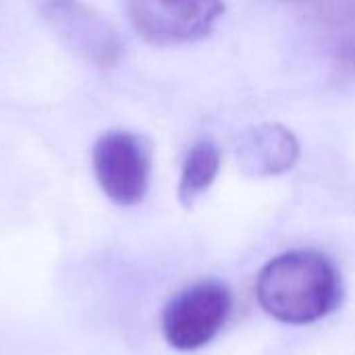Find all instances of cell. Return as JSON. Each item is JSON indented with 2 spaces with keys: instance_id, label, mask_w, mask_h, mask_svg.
<instances>
[{
  "instance_id": "obj_7",
  "label": "cell",
  "mask_w": 355,
  "mask_h": 355,
  "mask_svg": "<svg viewBox=\"0 0 355 355\" xmlns=\"http://www.w3.org/2000/svg\"><path fill=\"white\" fill-rule=\"evenodd\" d=\"M220 171V152L210 139H202L187 152L179 177V202L191 208L214 183Z\"/></svg>"
},
{
  "instance_id": "obj_4",
  "label": "cell",
  "mask_w": 355,
  "mask_h": 355,
  "mask_svg": "<svg viewBox=\"0 0 355 355\" xmlns=\"http://www.w3.org/2000/svg\"><path fill=\"white\" fill-rule=\"evenodd\" d=\"M92 164L98 185L116 206H135L146 198L152 173L148 137L123 129L108 131L96 141Z\"/></svg>"
},
{
  "instance_id": "obj_3",
  "label": "cell",
  "mask_w": 355,
  "mask_h": 355,
  "mask_svg": "<svg viewBox=\"0 0 355 355\" xmlns=\"http://www.w3.org/2000/svg\"><path fill=\"white\" fill-rule=\"evenodd\" d=\"M135 31L154 46H181L208 37L227 6L225 0H125Z\"/></svg>"
},
{
  "instance_id": "obj_6",
  "label": "cell",
  "mask_w": 355,
  "mask_h": 355,
  "mask_svg": "<svg viewBox=\"0 0 355 355\" xmlns=\"http://www.w3.org/2000/svg\"><path fill=\"white\" fill-rule=\"evenodd\" d=\"M239 168L250 177H277L300 160V141L291 129L279 123H262L245 129L237 139Z\"/></svg>"
},
{
  "instance_id": "obj_5",
  "label": "cell",
  "mask_w": 355,
  "mask_h": 355,
  "mask_svg": "<svg viewBox=\"0 0 355 355\" xmlns=\"http://www.w3.org/2000/svg\"><path fill=\"white\" fill-rule=\"evenodd\" d=\"M46 19L83 58L104 69L116 64L121 54V40L116 31L85 4L75 0H52L46 6Z\"/></svg>"
},
{
  "instance_id": "obj_1",
  "label": "cell",
  "mask_w": 355,
  "mask_h": 355,
  "mask_svg": "<svg viewBox=\"0 0 355 355\" xmlns=\"http://www.w3.org/2000/svg\"><path fill=\"white\" fill-rule=\"evenodd\" d=\"M256 300L270 318L283 324H312L341 306V272L329 256L316 250L285 252L260 270Z\"/></svg>"
},
{
  "instance_id": "obj_8",
  "label": "cell",
  "mask_w": 355,
  "mask_h": 355,
  "mask_svg": "<svg viewBox=\"0 0 355 355\" xmlns=\"http://www.w3.org/2000/svg\"><path fill=\"white\" fill-rule=\"evenodd\" d=\"M322 27L331 54L355 71V0H333L322 15Z\"/></svg>"
},
{
  "instance_id": "obj_2",
  "label": "cell",
  "mask_w": 355,
  "mask_h": 355,
  "mask_svg": "<svg viewBox=\"0 0 355 355\" xmlns=\"http://www.w3.org/2000/svg\"><path fill=\"white\" fill-rule=\"evenodd\" d=\"M233 297L218 281H204L177 293L162 310L164 341L177 352H196L214 341L231 316Z\"/></svg>"
}]
</instances>
